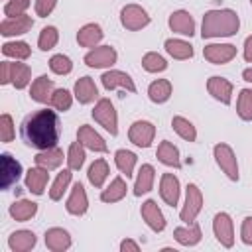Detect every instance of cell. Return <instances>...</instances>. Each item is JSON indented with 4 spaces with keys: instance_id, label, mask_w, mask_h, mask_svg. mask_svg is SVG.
I'll list each match as a JSON object with an SVG mask.
<instances>
[{
    "instance_id": "6da1fadb",
    "label": "cell",
    "mask_w": 252,
    "mask_h": 252,
    "mask_svg": "<svg viewBox=\"0 0 252 252\" xmlns=\"http://www.w3.org/2000/svg\"><path fill=\"white\" fill-rule=\"evenodd\" d=\"M20 136L28 148H33L37 152L57 146L61 126L55 108H39L30 112L20 124Z\"/></svg>"
},
{
    "instance_id": "7a4b0ae2",
    "label": "cell",
    "mask_w": 252,
    "mask_h": 252,
    "mask_svg": "<svg viewBox=\"0 0 252 252\" xmlns=\"http://www.w3.org/2000/svg\"><path fill=\"white\" fill-rule=\"evenodd\" d=\"M240 30V18L230 8H215L205 12L201 22V37L215 39V37H230Z\"/></svg>"
},
{
    "instance_id": "3957f363",
    "label": "cell",
    "mask_w": 252,
    "mask_h": 252,
    "mask_svg": "<svg viewBox=\"0 0 252 252\" xmlns=\"http://www.w3.org/2000/svg\"><path fill=\"white\" fill-rule=\"evenodd\" d=\"M213 158L217 161V165L220 167V171L230 179V181H238L240 173H238V159L234 150L226 144V142H219L213 148Z\"/></svg>"
},
{
    "instance_id": "277c9868",
    "label": "cell",
    "mask_w": 252,
    "mask_h": 252,
    "mask_svg": "<svg viewBox=\"0 0 252 252\" xmlns=\"http://www.w3.org/2000/svg\"><path fill=\"white\" fill-rule=\"evenodd\" d=\"M96 124H100L110 136H118V114L110 98H98L91 112Z\"/></svg>"
},
{
    "instance_id": "5b68a950",
    "label": "cell",
    "mask_w": 252,
    "mask_h": 252,
    "mask_svg": "<svg viewBox=\"0 0 252 252\" xmlns=\"http://www.w3.org/2000/svg\"><path fill=\"white\" fill-rule=\"evenodd\" d=\"M201 209H203V193H201L199 185L197 183H187V187H185V201H183V207L179 211V219L185 224H191L199 217Z\"/></svg>"
},
{
    "instance_id": "8992f818",
    "label": "cell",
    "mask_w": 252,
    "mask_h": 252,
    "mask_svg": "<svg viewBox=\"0 0 252 252\" xmlns=\"http://www.w3.org/2000/svg\"><path fill=\"white\" fill-rule=\"evenodd\" d=\"M152 18L146 12V8H142L140 4H126L120 10V24L122 28H126L128 32H138L144 30L146 26H150Z\"/></svg>"
},
{
    "instance_id": "52a82bcc",
    "label": "cell",
    "mask_w": 252,
    "mask_h": 252,
    "mask_svg": "<svg viewBox=\"0 0 252 252\" xmlns=\"http://www.w3.org/2000/svg\"><path fill=\"white\" fill-rule=\"evenodd\" d=\"M83 61L91 69H110L118 61V53L112 45H96L91 51H87Z\"/></svg>"
},
{
    "instance_id": "ba28073f",
    "label": "cell",
    "mask_w": 252,
    "mask_h": 252,
    "mask_svg": "<svg viewBox=\"0 0 252 252\" xmlns=\"http://www.w3.org/2000/svg\"><path fill=\"white\" fill-rule=\"evenodd\" d=\"M213 234L217 242L224 248L234 246V222L228 213H217L213 219Z\"/></svg>"
},
{
    "instance_id": "9c48e42d",
    "label": "cell",
    "mask_w": 252,
    "mask_h": 252,
    "mask_svg": "<svg viewBox=\"0 0 252 252\" xmlns=\"http://www.w3.org/2000/svg\"><path fill=\"white\" fill-rule=\"evenodd\" d=\"M0 175H2V183L0 187L4 191H8L12 185L18 183V179L22 177V163L8 152H2L0 154Z\"/></svg>"
},
{
    "instance_id": "30bf717a",
    "label": "cell",
    "mask_w": 252,
    "mask_h": 252,
    "mask_svg": "<svg viewBox=\"0 0 252 252\" xmlns=\"http://www.w3.org/2000/svg\"><path fill=\"white\" fill-rule=\"evenodd\" d=\"M156 138V126L150 120H136L128 128V140L138 148H150Z\"/></svg>"
},
{
    "instance_id": "8fae6325",
    "label": "cell",
    "mask_w": 252,
    "mask_h": 252,
    "mask_svg": "<svg viewBox=\"0 0 252 252\" xmlns=\"http://www.w3.org/2000/svg\"><path fill=\"white\" fill-rule=\"evenodd\" d=\"M100 83L106 91H116V89H122L124 93H136V85H134V79L124 73V71H118V69H108L102 73L100 77Z\"/></svg>"
},
{
    "instance_id": "7c38bea8",
    "label": "cell",
    "mask_w": 252,
    "mask_h": 252,
    "mask_svg": "<svg viewBox=\"0 0 252 252\" xmlns=\"http://www.w3.org/2000/svg\"><path fill=\"white\" fill-rule=\"evenodd\" d=\"M203 57L213 65H224L236 57V45H232V43H207L203 47Z\"/></svg>"
},
{
    "instance_id": "4fadbf2b",
    "label": "cell",
    "mask_w": 252,
    "mask_h": 252,
    "mask_svg": "<svg viewBox=\"0 0 252 252\" xmlns=\"http://www.w3.org/2000/svg\"><path fill=\"white\" fill-rule=\"evenodd\" d=\"M207 91H209V94H211L215 100H219V102L224 104V106H228V104L232 102L234 85H232L228 79H224V77H219V75L209 77V79H207Z\"/></svg>"
},
{
    "instance_id": "5bb4252c",
    "label": "cell",
    "mask_w": 252,
    "mask_h": 252,
    "mask_svg": "<svg viewBox=\"0 0 252 252\" xmlns=\"http://www.w3.org/2000/svg\"><path fill=\"white\" fill-rule=\"evenodd\" d=\"M65 209L73 217H83L89 211V197H87V191H85L83 183L77 181L71 187V193H69V197L65 201Z\"/></svg>"
},
{
    "instance_id": "9a60e30c",
    "label": "cell",
    "mask_w": 252,
    "mask_h": 252,
    "mask_svg": "<svg viewBox=\"0 0 252 252\" xmlns=\"http://www.w3.org/2000/svg\"><path fill=\"white\" fill-rule=\"evenodd\" d=\"M33 28V18L28 14L16 16V18H4L0 24V33L4 37H16V35H24Z\"/></svg>"
},
{
    "instance_id": "2e32d148",
    "label": "cell",
    "mask_w": 252,
    "mask_h": 252,
    "mask_svg": "<svg viewBox=\"0 0 252 252\" xmlns=\"http://www.w3.org/2000/svg\"><path fill=\"white\" fill-rule=\"evenodd\" d=\"M167 26L173 33H179V35H195V20L193 16L187 12V10H175L169 14L167 18Z\"/></svg>"
},
{
    "instance_id": "e0dca14e",
    "label": "cell",
    "mask_w": 252,
    "mask_h": 252,
    "mask_svg": "<svg viewBox=\"0 0 252 252\" xmlns=\"http://www.w3.org/2000/svg\"><path fill=\"white\" fill-rule=\"evenodd\" d=\"M53 93H55V85H53V79H49L47 75H39L30 85V98L39 104H49Z\"/></svg>"
},
{
    "instance_id": "ac0fdd59",
    "label": "cell",
    "mask_w": 252,
    "mask_h": 252,
    "mask_svg": "<svg viewBox=\"0 0 252 252\" xmlns=\"http://www.w3.org/2000/svg\"><path fill=\"white\" fill-rule=\"evenodd\" d=\"M77 140H79L87 150H91V152H96V154L108 152V146H106L104 138H102L93 126H89V124L79 126V130H77Z\"/></svg>"
},
{
    "instance_id": "d6986e66",
    "label": "cell",
    "mask_w": 252,
    "mask_h": 252,
    "mask_svg": "<svg viewBox=\"0 0 252 252\" xmlns=\"http://www.w3.org/2000/svg\"><path fill=\"white\" fill-rule=\"evenodd\" d=\"M140 215L144 219V222L154 230V232H161L165 228V217L161 213V209L158 207V203L154 199H148L142 203L140 207Z\"/></svg>"
},
{
    "instance_id": "ffe728a7",
    "label": "cell",
    "mask_w": 252,
    "mask_h": 252,
    "mask_svg": "<svg viewBox=\"0 0 252 252\" xmlns=\"http://www.w3.org/2000/svg\"><path fill=\"white\" fill-rule=\"evenodd\" d=\"M179 195H181V185L179 179L173 173H163L159 179V197L165 205L175 207L179 203Z\"/></svg>"
},
{
    "instance_id": "44dd1931",
    "label": "cell",
    "mask_w": 252,
    "mask_h": 252,
    "mask_svg": "<svg viewBox=\"0 0 252 252\" xmlns=\"http://www.w3.org/2000/svg\"><path fill=\"white\" fill-rule=\"evenodd\" d=\"M43 240H45L47 250H51V252H65V250H69L71 244H73L71 234H69L65 228H61V226H51V228H47L45 234H43Z\"/></svg>"
},
{
    "instance_id": "7402d4cb",
    "label": "cell",
    "mask_w": 252,
    "mask_h": 252,
    "mask_svg": "<svg viewBox=\"0 0 252 252\" xmlns=\"http://www.w3.org/2000/svg\"><path fill=\"white\" fill-rule=\"evenodd\" d=\"M47 181H49V171L45 167L35 165V167H30L26 171L24 183H26V189L33 195H43L45 187H47Z\"/></svg>"
},
{
    "instance_id": "603a6c76",
    "label": "cell",
    "mask_w": 252,
    "mask_h": 252,
    "mask_svg": "<svg viewBox=\"0 0 252 252\" xmlns=\"http://www.w3.org/2000/svg\"><path fill=\"white\" fill-rule=\"evenodd\" d=\"M73 94L81 104H91L94 100H98V87L94 85V81L91 77H81L75 81L73 87Z\"/></svg>"
},
{
    "instance_id": "cb8c5ba5",
    "label": "cell",
    "mask_w": 252,
    "mask_h": 252,
    "mask_svg": "<svg viewBox=\"0 0 252 252\" xmlns=\"http://www.w3.org/2000/svg\"><path fill=\"white\" fill-rule=\"evenodd\" d=\"M37 244V236L33 230H14L10 236H8V248L12 252H30L32 248H35Z\"/></svg>"
},
{
    "instance_id": "d4e9b609",
    "label": "cell",
    "mask_w": 252,
    "mask_h": 252,
    "mask_svg": "<svg viewBox=\"0 0 252 252\" xmlns=\"http://www.w3.org/2000/svg\"><path fill=\"white\" fill-rule=\"evenodd\" d=\"M102 37H104V32H102V28L98 26V24H94V22H91V24H85L83 28H79V32H77V43L81 45V47H96L100 41H102Z\"/></svg>"
},
{
    "instance_id": "484cf974",
    "label": "cell",
    "mask_w": 252,
    "mask_h": 252,
    "mask_svg": "<svg viewBox=\"0 0 252 252\" xmlns=\"http://www.w3.org/2000/svg\"><path fill=\"white\" fill-rule=\"evenodd\" d=\"M63 158H67V156H63V150L53 146V148H47V150H39L35 154L33 161H35V165L45 167L47 171H53L63 163Z\"/></svg>"
},
{
    "instance_id": "4316f807",
    "label": "cell",
    "mask_w": 252,
    "mask_h": 252,
    "mask_svg": "<svg viewBox=\"0 0 252 252\" xmlns=\"http://www.w3.org/2000/svg\"><path fill=\"white\" fill-rule=\"evenodd\" d=\"M154 181H156V169L152 163H142L140 169H138V175H136V183H134V195L136 197H142L146 193L152 191L154 187Z\"/></svg>"
},
{
    "instance_id": "83f0119b",
    "label": "cell",
    "mask_w": 252,
    "mask_h": 252,
    "mask_svg": "<svg viewBox=\"0 0 252 252\" xmlns=\"http://www.w3.org/2000/svg\"><path fill=\"white\" fill-rule=\"evenodd\" d=\"M156 158H158L163 165H167V167H175V169H179V167H181L179 150H177V146H175L173 142H169V140H161V142L158 144Z\"/></svg>"
},
{
    "instance_id": "f1b7e54d",
    "label": "cell",
    "mask_w": 252,
    "mask_h": 252,
    "mask_svg": "<svg viewBox=\"0 0 252 252\" xmlns=\"http://www.w3.org/2000/svg\"><path fill=\"white\" fill-rule=\"evenodd\" d=\"M8 67H10V85H14L18 91L26 89L32 83V67L28 63L8 61Z\"/></svg>"
},
{
    "instance_id": "f546056e",
    "label": "cell",
    "mask_w": 252,
    "mask_h": 252,
    "mask_svg": "<svg viewBox=\"0 0 252 252\" xmlns=\"http://www.w3.org/2000/svg\"><path fill=\"white\" fill-rule=\"evenodd\" d=\"M173 238L181 246H195V244L201 242L203 232H201V226L197 222H191V224H185V226H177L173 230Z\"/></svg>"
},
{
    "instance_id": "4dcf8cb0",
    "label": "cell",
    "mask_w": 252,
    "mask_h": 252,
    "mask_svg": "<svg viewBox=\"0 0 252 252\" xmlns=\"http://www.w3.org/2000/svg\"><path fill=\"white\" fill-rule=\"evenodd\" d=\"M171 93H173V87H171V81L169 79H156L150 83L148 87V98L154 102V104H163L171 98Z\"/></svg>"
},
{
    "instance_id": "1f68e13d",
    "label": "cell",
    "mask_w": 252,
    "mask_h": 252,
    "mask_svg": "<svg viewBox=\"0 0 252 252\" xmlns=\"http://www.w3.org/2000/svg\"><path fill=\"white\" fill-rule=\"evenodd\" d=\"M8 213H10V217H12L14 220L26 222V220H30V219H33V217L37 215V203L28 201V199H16V201L10 205Z\"/></svg>"
},
{
    "instance_id": "d6a6232c",
    "label": "cell",
    "mask_w": 252,
    "mask_h": 252,
    "mask_svg": "<svg viewBox=\"0 0 252 252\" xmlns=\"http://www.w3.org/2000/svg\"><path fill=\"white\" fill-rule=\"evenodd\" d=\"M163 47H165L167 55L173 57V59H177V61L191 59L193 53H195V49H193V45H191L189 41H185V39H177V37H169V39H165Z\"/></svg>"
},
{
    "instance_id": "836d02e7",
    "label": "cell",
    "mask_w": 252,
    "mask_h": 252,
    "mask_svg": "<svg viewBox=\"0 0 252 252\" xmlns=\"http://www.w3.org/2000/svg\"><path fill=\"white\" fill-rule=\"evenodd\" d=\"M126 191H128V185H126L124 177L118 175L100 191V201L102 203H118L126 197Z\"/></svg>"
},
{
    "instance_id": "e575fe53",
    "label": "cell",
    "mask_w": 252,
    "mask_h": 252,
    "mask_svg": "<svg viewBox=\"0 0 252 252\" xmlns=\"http://www.w3.org/2000/svg\"><path fill=\"white\" fill-rule=\"evenodd\" d=\"M108 173H110L108 161L102 159V158H98V159H94V161L91 163V167H89V171H87V179H89V183H91L93 187L100 189V187L104 185V181L108 179Z\"/></svg>"
},
{
    "instance_id": "d590c367",
    "label": "cell",
    "mask_w": 252,
    "mask_h": 252,
    "mask_svg": "<svg viewBox=\"0 0 252 252\" xmlns=\"http://www.w3.org/2000/svg\"><path fill=\"white\" fill-rule=\"evenodd\" d=\"M71 181H73V169L67 167V169L59 171L57 177L53 179L51 187H49V199H51V201H61L63 195H65V191L69 189Z\"/></svg>"
},
{
    "instance_id": "8d00e7d4",
    "label": "cell",
    "mask_w": 252,
    "mask_h": 252,
    "mask_svg": "<svg viewBox=\"0 0 252 252\" xmlns=\"http://www.w3.org/2000/svg\"><path fill=\"white\" fill-rule=\"evenodd\" d=\"M114 163H116L118 171L122 175H126V179H128V177L134 175V167L138 163V156L134 152H130V150H116L114 152Z\"/></svg>"
},
{
    "instance_id": "74e56055",
    "label": "cell",
    "mask_w": 252,
    "mask_h": 252,
    "mask_svg": "<svg viewBox=\"0 0 252 252\" xmlns=\"http://www.w3.org/2000/svg\"><path fill=\"white\" fill-rule=\"evenodd\" d=\"M171 128H173V132L181 138V140H185V142H195L197 140V128H195V124L189 120V118H185V116H173L171 118Z\"/></svg>"
},
{
    "instance_id": "f35d334b",
    "label": "cell",
    "mask_w": 252,
    "mask_h": 252,
    "mask_svg": "<svg viewBox=\"0 0 252 252\" xmlns=\"http://www.w3.org/2000/svg\"><path fill=\"white\" fill-rule=\"evenodd\" d=\"M2 55L16 59V61H26L32 55V47L26 41H4L2 43Z\"/></svg>"
},
{
    "instance_id": "ab89813d",
    "label": "cell",
    "mask_w": 252,
    "mask_h": 252,
    "mask_svg": "<svg viewBox=\"0 0 252 252\" xmlns=\"http://www.w3.org/2000/svg\"><path fill=\"white\" fill-rule=\"evenodd\" d=\"M85 158H87V148L77 140L69 146L67 150V167L73 169V171H79L83 165H85Z\"/></svg>"
},
{
    "instance_id": "60d3db41",
    "label": "cell",
    "mask_w": 252,
    "mask_h": 252,
    "mask_svg": "<svg viewBox=\"0 0 252 252\" xmlns=\"http://www.w3.org/2000/svg\"><path fill=\"white\" fill-rule=\"evenodd\" d=\"M236 114L244 122L252 120V89H240L236 98Z\"/></svg>"
},
{
    "instance_id": "b9f144b4",
    "label": "cell",
    "mask_w": 252,
    "mask_h": 252,
    "mask_svg": "<svg viewBox=\"0 0 252 252\" xmlns=\"http://www.w3.org/2000/svg\"><path fill=\"white\" fill-rule=\"evenodd\" d=\"M142 67H144V71H148V73H161V71L167 69V61H165V57L159 55L158 51H148V53H144V57H142Z\"/></svg>"
},
{
    "instance_id": "7bdbcfd3",
    "label": "cell",
    "mask_w": 252,
    "mask_h": 252,
    "mask_svg": "<svg viewBox=\"0 0 252 252\" xmlns=\"http://www.w3.org/2000/svg\"><path fill=\"white\" fill-rule=\"evenodd\" d=\"M57 41H59V30H57L55 26H45V28H41L39 37H37V47H39L41 51L53 49V47L57 45Z\"/></svg>"
},
{
    "instance_id": "ee69618b",
    "label": "cell",
    "mask_w": 252,
    "mask_h": 252,
    "mask_svg": "<svg viewBox=\"0 0 252 252\" xmlns=\"http://www.w3.org/2000/svg\"><path fill=\"white\" fill-rule=\"evenodd\" d=\"M73 93L71 91H67V89H55V93H53V96H51V108H55V110H59V112H65V110H69L71 108V104H73Z\"/></svg>"
},
{
    "instance_id": "f6af8a7d",
    "label": "cell",
    "mask_w": 252,
    "mask_h": 252,
    "mask_svg": "<svg viewBox=\"0 0 252 252\" xmlns=\"http://www.w3.org/2000/svg\"><path fill=\"white\" fill-rule=\"evenodd\" d=\"M49 69L55 75H69L73 71V61L63 53H55L49 59Z\"/></svg>"
},
{
    "instance_id": "bcb514c9",
    "label": "cell",
    "mask_w": 252,
    "mask_h": 252,
    "mask_svg": "<svg viewBox=\"0 0 252 252\" xmlns=\"http://www.w3.org/2000/svg\"><path fill=\"white\" fill-rule=\"evenodd\" d=\"M14 136H16L14 120H12V116H10L8 112H4V114L0 116V138H2L4 144H8V142L14 140Z\"/></svg>"
},
{
    "instance_id": "7dc6e473",
    "label": "cell",
    "mask_w": 252,
    "mask_h": 252,
    "mask_svg": "<svg viewBox=\"0 0 252 252\" xmlns=\"http://www.w3.org/2000/svg\"><path fill=\"white\" fill-rule=\"evenodd\" d=\"M30 0H8L4 4V16L6 18H16V16H22L26 14V10L30 8Z\"/></svg>"
},
{
    "instance_id": "c3c4849f",
    "label": "cell",
    "mask_w": 252,
    "mask_h": 252,
    "mask_svg": "<svg viewBox=\"0 0 252 252\" xmlns=\"http://www.w3.org/2000/svg\"><path fill=\"white\" fill-rule=\"evenodd\" d=\"M57 6V0H35L33 8H35V14L39 18H47Z\"/></svg>"
},
{
    "instance_id": "681fc988",
    "label": "cell",
    "mask_w": 252,
    "mask_h": 252,
    "mask_svg": "<svg viewBox=\"0 0 252 252\" xmlns=\"http://www.w3.org/2000/svg\"><path fill=\"white\" fill-rule=\"evenodd\" d=\"M240 240L246 246H252V217H244L240 224Z\"/></svg>"
},
{
    "instance_id": "f907efd6",
    "label": "cell",
    "mask_w": 252,
    "mask_h": 252,
    "mask_svg": "<svg viewBox=\"0 0 252 252\" xmlns=\"http://www.w3.org/2000/svg\"><path fill=\"white\" fill-rule=\"evenodd\" d=\"M120 252H140V244L132 238H124L120 242Z\"/></svg>"
},
{
    "instance_id": "816d5d0a",
    "label": "cell",
    "mask_w": 252,
    "mask_h": 252,
    "mask_svg": "<svg viewBox=\"0 0 252 252\" xmlns=\"http://www.w3.org/2000/svg\"><path fill=\"white\" fill-rule=\"evenodd\" d=\"M242 57H244V61L252 63V35H248V37L244 39V47H242Z\"/></svg>"
},
{
    "instance_id": "f5cc1de1",
    "label": "cell",
    "mask_w": 252,
    "mask_h": 252,
    "mask_svg": "<svg viewBox=\"0 0 252 252\" xmlns=\"http://www.w3.org/2000/svg\"><path fill=\"white\" fill-rule=\"evenodd\" d=\"M242 79H244L246 83H252V67H248V69L242 71Z\"/></svg>"
},
{
    "instance_id": "db71d44e",
    "label": "cell",
    "mask_w": 252,
    "mask_h": 252,
    "mask_svg": "<svg viewBox=\"0 0 252 252\" xmlns=\"http://www.w3.org/2000/svg\"><path fill=\"white\" fill-rule=\"evenodd\" d=\"M250 4H252V0H250Z\"/></svg>"
}]
</instances>
